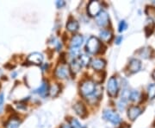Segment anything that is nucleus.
I'll use <instances>...</instances> for the list:
<instances>
[{
  "label": "nucleus",
  "mask_w": 155,
  "mask_h": 128,
  "mask_svg": "<svg viewBox=\"0 0 155 128\" xmlns=\"http://www.w3.org/2000/svg\"><path fill=\"white\" fill-rule=\"evenodd\" d=\"M79 90H80V94L83 95L84 97L87 98L91 95H93V93L96 90V84L94 83L93 81L86 80L81 83Z\"/></svg>",
  "instance_id": "nucleus-1"
},
{
  "label": "nucleus",
  "mask_w": 155,
  "mask_h": 128,
  "mask_svg": "<svg viewBox=\"0 0 155 128\" xmlns=\"http://www.w3.org/2000/svg\"><path fill=\"white\" fill-rule=\"evenodd\" d=\"M103 44H101L99 39L96 36H91L86 43L85 49L86 51L90 54H97L100 52V49L102 48Z\"/></svg>",
  "instance_id": "nucleus-2"
},
{
  "label": "nucleus",
  "mask_w": 155,
  "mask_h": 128,
  "mask_svg": "<svg viewBox=\"0 0 155 128\" xmlns=\"http://www.w3.org/2000/svg\"><path fill=\"white\" fill-rule=\"evenodd\" d=\"M103 117L104 119L108 120L111 122L113 125H118L120 124L122 119H121V117L119 116L118 113H116V112L113 111V110H110V109H106L104 111V113H103Z\"/></svg>",
  "instance_id": "nucleus-3"
},
{
  "label": "nucleus",
  "mask_w": 155,
  "mask_h": 128,
  "mask_svg": "<svg viewBox=\"0 0 155 128\" xmlns=\"http://www.w3.org/2000/svg\"><path fill=\"white\" fill-rule=\"evenodd\" d=\"M107 91L108 95L110 97H116L119 91V87H118V82L115 76H112L109 80V82L107 85Z\"/></svg>",
  "instance_id": "nucleus-4"
},
{
  "label": "nucleus",
  "mask_w": 155,
  "mask_h": 128,
  "mask_svg": "<svg viewBox=\"0 0 155 128\" xmlns=\"http://www.w3.org/2000/svg\"><path fill=\"white\" fill-rule=\"evenodd\" d=\"M87 12L91 17H97L101 12V5L98 1L92 0L88 4Z\"/></svg>",
  "instance_id": "nucleus-5"
},
{
  "label": "nucleus",
  "mask_w": 155,
  "mask_h": 128,
  "mask_svg": "<svg viewBox=\"0 0 155 128\" xmlns=\"http://www.w3.org/2000/svg\"><path fill=\"white\" fill-rule=\"evenodd\" d=\"M142 112V109L137 106H130L127 110V117L130 120H135L136 118H138Z\"/></svg>",
  "instance_id": "nucleus-6"
},
{
  "label": "nucleus",
  "mask_w": 155,
  "mask_h": 128,
  "mask_svg": "<svg viewBox=\"0 0 155 128\" xmlns=\"http://www.w3.org/2000/svg\"><path fill=\"white\" fill-rule=\"evenodd\" d=\"M110 22V17L106 11H101L99 14L97 16V23L101 27H104Z\"/></svg>",
  "instance_id": "nucleus-7"
},
{
  "label": "nucleus",
  "mask_w": 155,
  "mask_h": 128,
  "mask_svg": "<svg viewBox=\"0 0 155 128\" xmlns=\"http://www.w3.org/2000/svg\"><path fill=\"white\" fill-rule=\"evenodd\" d=\"M27 61L30 64H35V65H40L43 61V56L40 54L38 52H35L30 54L27 58Z\"/></svg>",
  "instance_id": "nucleus-8"
},
{
  "label": "nucleus",
  "mask_w": 155,
  "mask_h": 128,
  "mask_svg": "<svg viewBox=\"0 0 155 128\" xmlns=\"http://www.w3.org/2000/svg\"><path fill=\"white\" fill-rule=\"evenodd\" d=\"M141 67V62L140 60L136 59V58H133L131 59L129 61V64H128V71L131 73V74H134V73L138 72L140 71Z\"/></svg>",
  "instance_id": "nucleus-9"
},
{
  "label": "nucleus",
  "mask_w": 155,
  "mask_h": 128,
  "mask_svg": "<svg viewBox=\"0 0 155 128\" xmlns=\"http://www.w3.org/2000/svg\"><path fill=\"white\" fill-rule=\"evenodd\" d=\"M81 67H82V65L78 60V58H76V59H74L71 61V63L69 65V72L71 73L72 75L74 76L77 73L80 71Z\"/></svg>",
  "instance_id": "nucleus-10"
},
{
  "label": "nucleus",
  "mask_w": 155,
  "mask_h": 128,
  "mask_svg": "<svg viewBox=\"0 0 155 128\" xmlns=\"http://www.w3.org/2000/svg\"><path fill=\"white\" fill-rule=\"evenodd\" d=\"M73 109H74V111L76 112V113H77L79 117H86V115H87L86 107H85V106L84 105L82 102H80V101L77 102V103L73 106Z\"/></svg>",
  "instance_id": "nucleus-11"
},
{
  "label": "nucleus",
  "mask_w": 155,
  "mask_h": 128,
  "mask_svg": "<svg viewBox=\"0 0 155 128\" xmlns=\"http://www.w3.org/2000/svg\"><path fill=\"white\" fill-rule=\"evenodd\" d=\"M91 67L92 68L96 70L97 72H101L104 70V68L106 66V61L104 59H101V58H97V59H95L93 61L91 62Z\"/></svg>",
  "instance_id": "nucleus-12"
},
{
  "label": "nucleus",
  "mask_w": 155,
  "mask_h": 128,
  "mask_svg": "<svg viewBox=\"0 0 155 128\" xmlns=\"http://www.w3.org/2000/svg\"><path fill=\"white\" fill-rule=\"evenodd\" d=\"M68 73H69V69H67L65 66H58L56 67L55 71H54V74L57 78L59 79H66L68 76Z\"/></svg>",
  "instance_id": "nucleus-13"
},
{
  "label": "nucleus",
  "mask_w": 155,
  "mask_h": 128,
  "mask_svg": "<svg viewBox=\"0 0 155 128\" xmlns=\"http://www.w3.org/2000/svg\"><path fill=\"white\" fill-rule=\"evenodd\" d=\"M154 28L155 23L154 22H153V20L151 19V18L147 19V21H146V25H145V33H146L147 37H148V36H150L153 34Z\"/></svg>",
  "instance_id": "nucleus-14"
},
{
  "label": "nucleus",
  "mask_w": 155,
  "mask_h": 128,
  "mask_svg": "<svg viewBox=\"0 0 155 128\" xmlns=\"http://www.w3.org/2000/svg\"><path fill=\"white\" fill-rule=\"evenodd\" d=\"M48 92H49V86H48V83L47 81H43L38 88L35 90V93L40 95H48Z\"/></svg>",
  "instance_id": "nucleus-15"
},
{
  "label": "nucleus",
  "mask_w": 155,
  "mask_h": 128,
  "mask_svg": "<svg viewBox=\"0 0 155 128\" xmlns=\"http://www.w3.org/2000/svg\"><path fill=\"white\" fill-rule=\"evenodd\" d=\"M83 36L81 35H74L71 39V47L78 48L83 43Z\"/></svg>",
  "instance_id": "nucleus-16"
},
{
  "label": "nucleus",
  "mask_w": 155,
  "mask_h": 128,
  "mask_svg": "<svg viewBox=\"0 0 155 128\" xmlns=\"http://www.w3.org/2000/svg\"><path fill=\"white\" fill-rule=\"evenodd\" d=\"M112 37H113V34L110 30L103 29V30L100 31V38L102 39V41L106 42V43H109V42L111 41Z\"/></svg>",
  "instance_id": "nucleus-17"
},
{
  "label": "nucleus",
  "mask_w": 155,
  "mask_h": 128,
  "mask_svg": "<svg viewBox=\"0 0 155 128\" xmlns=\"http://www.w3.org/2000/svg\"><path fill=\"white\" fill-rule=\"evenodd\" d=\"M20 119L17 117H12L11 119H9L5 124V128H18L20 125Z\"/></svg>",
  "instance_id": "nucleus-18"
},
{
  "label": "nucleus",
  "mask_w": 155,
  "mask_h": 128,
  "mask_svg": "<svg viewBox=\"0 0 155 128\" xmlns=\"http://www.w3.org/2000/svg\"><path fill=\"white\" fill-rule=\"evenodd\" d=\"M152 53H153V50L150 47H145L139 50V55L140 57L144 58V59H147L152 56Z\"/></svg>",
  "instance_id": "nucleus-19"
},
{
  "label": "nucleus",
  "mask_w": 155,
  "mask_h": 128,
  "mask_svg": "<svg viewBox=\"0 0 155 128\" xmlns=\"http://www.w3.org/2000/svg\"><path fill=\"white\" fill-rule=\"evenodd\" d=\"M78 28H79V24L76 20H71L67 23V29L71 32L77 31Z\"/></svg>",
  "instance_id": "nucleus-20"
},
{
  "label": "nucleus",
  "mask_w": 155,
  "mask_h": 128,
  "mask_svg": "<svg viewBox=\"0 0 155 128\" xmlns=\"http://www.w3.org/2000/svg\"><path fill=\"white\" fill-rule=\"evenodd\" d=\"M60 92H61V87H60V85L58 83H55L50 87L49 92L48 93H49L50 96L56 97L57 95L60 94Z\"/></svg>",
  "instance_id": "nucleus-21"
},
{
  "label": "nucleus",
  "mask_w": 155,
  "mask_h": 128,
  "mask_svg": "<svg viewBox=\"0 0 155 128\" xmlns=\"http://www.w3.org/2000/svg\"><path fill=\"white\" fill-rule=\"evenodd\" d=\"M105 73L104 72V71H101V72H97L96 73L94 74V76H93V80H94V83H97L100 84L102 83L104 81V79H105Z\"/></svg>",
  "instance_id": "nucleus-22"
},
{
  "label": "nucleus",
  "mask_w": 155,
  "mask_h": 128,
  "mask_svg": "<svg viewBox=\"0 0 155 128\" xmlns=\"http://www.w3.org/2000/svg\"><path fill=\"white\" fill-rule=\"evenodd\" d=\"M78 60L80 61L81 65L84 66V67H87L89 66V64L91 62V57L87 55H80L78 56Z\"/></svg>",
  "instance_id": "nucleus-23"
},
{
  "label": "nucleus",
  "mask_w": 155,
  "mask_h": 128,
  "mask_svg": "<svg viewBox=\"0 0 155 128\" xmlns=\"http://www.w3.org/2000/svg\"><path fill=\"white\" fill-rule=\"evenodd\" d=\"M147 95L148 98L153 100L155 98V84H150L147 88Z\"/></svg>",
  "instance_id": "nucleus-24"
},
{
  "label": "nucleus",
  "mask_w": 155,
  "mask_h": 128,
  "mask_svg": "<svg viewBox=\"0 0 155 128\" xmlns=\"http://www.w3.org/2000/svg\"><path fill=\"white\" fill-rule=\"evenodd\" d=\"M145 12L147 16H149L151 19L155 18V7L153 6H147Z\"/></svg>",
  "instance_id": "nucleus-25"
},
{
  "label": "nucleus",
  "mask_w": 155,
  "mask_h": 128,
  "mask_svg": "<svg viewBox=\"0 0 155 128\" xmlns=\"http://www.w3.org/2000/svg\"><path fill=\"white\" fill-rule=\"evenodd\" d=\"M140 98V94L139 93L138 91H132L130 92V97H129V100H131L134 102H136L138 101Z\"/></svg>",
  "instance_id": "nucleus-26"
},
{
  "label": "nucleus",
  "mask_w": 155,
  "mask_h": 128,
  "mask_svg": "<svg viewBox=\"0 0 155 128\" xmlns=\"http://www.w3.org/2000/svg\"><path fill=\"white\" fill-rule=\"evenodd\" d=\"M70 55H71L72 57H74V59L78 58V56H80V50L78 48H72V47H71Z\"/></svg>",
  "instance_id": "nucleus-27"
},
{
  "label": "nucleus",
  "mask_w": 155,
  "mask_h": 128,
  "mask_svg": "<svg viewBox=\"0 0 155 128\" xmlns=\"http://www.w3.org/2000/svg\"><path fill=\"white\" fill-rule=\"evenodd\" d=\"M70 127L71 128H83L80 123L76 119H72L70 120Z\"/></svg>",
  "instance_id": "nucleus-28"
},
{
  "label": "nucleus",
  "mask_w": 155,
  "mask_h": 128,
  "mask_svg": "<svg viewBox=\"0 0 155 128\" xmlns=\"http://www.w3.org/2000/svg\"><path fill=\"white\" fill-rule=\"evenodd\" d=\"M129 97H130V91H128L127 89L123 90L122 93V100L127 102V100H129Z\"/></svg>",
  "instance_id": "nucleus-29"
},
{
  "label": "nucleus",
  "mask_w": 155,
  "mask_h": 128,
  "mask_svg": "<svg viewBox=\"0 0 155 128\" xmlns=\"http://www.w3.org/2000/svg\"><path fill=\"white\" fill-rule=\"evenodd\" d=\"M118 30H119V32H122V31H124V30H126L127 29V23L126 22V21H124V20H122L119 23V26H118Z\"/></svg>",
  "instance_id": "nucleus-30"
},
{
  "label": "nucleus",
  "mask_w": 155,
  "mask_h": 128,
  "mask_svg": "<svg viewBox=\"0 0 155 128\" xmlns=\"http://www.w3.org/2000/svg\"><path fill=\"white\" fill-rule=\"evenodd\" d=\"M126 104H127V102H125V101H123V100H120L119 102H118V108L122 111V110H124V108H125V106H126Z\"/></svg>",
  "instance_id": "nucleus-31"
},
{
  "label": "nucleus",
  "mask_w": 155,
  "mask_h": 128,
  "mask_svg": "<svg viewBox=\"0 0 155 128\" xmlns=\"http://www.w3.org/2000/svg\"><path fill=\"white\" fill-rule=\"evenodd\" d=\"M65 5H66L65 1H57L56 2V5L58 8H62L63 6H65Z\"/></svg>",
  "instance_id": "nucleus-32"
},
{
  "label": "nucleus",
  "mask_w": 155,
  "mask_h": 128,
  "mask_svg": "<svg viewBox=\"0 0 155 128\" xmlns=\"http://www.w3.org/2000/svg\"><path fill=\"white\" fill-rule=\"evenodd\" d=\"M122 36H117L116 38V44L119 45L121 43H122Z\"/></svg>",
  "instance_id": "nucleus-33"
},
{
  "label": "nucleus",
  "mask_w": 155,
  "mask_h": 128,
  "mask_svg": "<svg viewBox=\"0 0 155 128\" xmlns=\"http://www.w3.org/2000/svg\"><path fill=\"white\" fill-rule=\"evenodd\" d=\"M66 54L65 53H62L61 54V62H63V64H66V62H67V61H66Z\"/></svg>",
  "instance_id": "nucleus-34"
},
{
  "label": "nucleus",
  "mask_w": 155,
  "mask_h": 128,
  "mask_svg": "<svg viewBox=\"0 0 155 128\" xmlns=\"http://www.w3.org/2000/svg\"><path fill=\"white\" fill-rule=\"evenodd\" d=\"M3 103H4V94H1L0 95V106H3Z\"/></svg>",
  "instance_id": "nucleus-35"
},
{
  "label": "nucleus",
  "mask_w": 155,
  "mask_h": 128,
  "mask_svg": "<svg viewBox=\"0 0 155 128\" xmlns=\"http://www.w3.org/2000/svg\"><path fill=\"white\" fill-rule=\"evenodd\" d=\"M61 128H71L70 126H67V125H62L61 126Z\"/></svg>",
  "instance_id": "nucleus-36"
},
{
  "label": "nucleus",
  "mask_w": 155,
  "mask_h": 128,
  "mask_svg": "<svg viewBox=\"0 0 155 128\" xmlns=\"http://www.w3.org/2000/svg\"><path fill=\"white\" fill-rule=\"evenodd\" d=\"M152 76H153V78L155 80V70L153 72V74H152Z\"/></svg>",
  "instance_id": "nucleus-37"
},
{
  "label": "nucleus",
  "mask_w": 155,
  "mask_h": 128,
  "mask_svg": "<svg viewBox=\"0 0 155 128\" xmlns=\"http://www.w3.org/2000/svg\"><path fill=\"white\" fill-rule=\"evenodd\" d=\"M1 75H2V70L0 69V76H1Z\"/></svg>",
  "instance_id": "nucleus-38"
},
{
  "label": "nucleus",
  "mask_w": 155,
  "mask_h": 128,
  "mask_svg": "<svg viewBox=\"0 0 155 128\" xmlns=\"http://www.w3.org/2000/svg\"><path fill=\"white\" fill-rule=\"evenodd\" d=\"M2 111V106H0V112Z\"/></svg>",
  "instance_id": "nucleus-39"
}]
</instances>
